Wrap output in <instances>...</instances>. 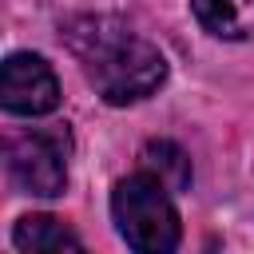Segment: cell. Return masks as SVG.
I'll list each match as a JSON object with an SVG mask.
<instances>
[{
  "mask_svg": "<svg viewBox=\"0 0 254 254\" xmlns=\"http://www.w3.org/2000/svg\"><path fill=\"white\" fill-rule=\"evenodd\" d=\"M60 40L79 64L83 79L111 107L147 99L167 79L163 52L111 12H79L60 24Z\"/></svg>",
  "mask_w": 254,
  "mask_h": 254,
  "instance_id": "obj_1",
  "label": "cell"
},
{
  "mask_svg": "<svg viewBox=\"0 0 254 254\" xmlns=\"http://www.w3.org/2000/svg\"><path fill=\"white\" fill-rule=\"evenodd\" d=\"M175 190L147 167L119 179L111 190V218L119 238L139 254H167L183 242V222L175 210Z\"/></svg>",
  "mask_w": 254,
  "mask_h": 254,
  "instance_id": "obj_2",
  "label": "cell"
},
{
  "mask_svg": "<svg viewBox=\"0 0 254 254\" xmlns=\"http://www.w3.org/2000/svg\"><path fill=\"white\" fill-rule=\"evenodd\" d=\"M67 155H71V135L64 123L12 131L4 139V167L12 187L36 198H56L67 190Z\"/></svg>",
  "mask_w": 254,
  "mask_h": 254,
  "instance_id": "obj_3",
  "label": "cell"
},
{
  "mask_svg": "<svg viewBox=\"0 0 254 254\" xmlns=\"http://www.w3.org/2000/svg\"><path fill=\"white\" fill-rule=\"evenodd\" d=\"M0 103L8 115H48L60 107V79L44 56L12 52L0 71Z\"/></svg>",
  "mask_w": 254,
  "mask_h": 254,
  "instance_id": "obj_4",
  "label": "cell"
},
{
  "mask_svg": "<svg viewBox=\"0 0 254 254\" xmlns=\"http://www.w3.org/2000/svg\"><path fill=\"white\" fill-rule=\"evenodd\" d=\"M190 12L218 40L254 36V0H190Z\"/></svg>",
  "mask_w": 254,
  "mask_h": 254,
  "instance_id": "obj_5",
  "label": "cell"
},
{
  "mask_svg": "<svg viewBox=\"0 0 254 254\" xmlns=\"http://www.w3.org/2000/svg\"><path fill=\"white\" fill-rule=\"evenodd\" d=\"M20 250H83V238L52 214H24L12 230Z\"/></svg>",
  "mask_w": 254,
  "mask_h": 254,
  "instance_id": "obj_6",
  "label": "cell"
},
{
  "mask_svg": "<svg viewBox=\"0 0 254 254\" xmlns=\"http://www.w3.org/2000/svg\"><path fill=\"white\" fill-rule=\"evenodd\" d=\"M139 163H143L147 171H155L171 190H187V187H190V159H187V151H183L179 143H171V139H151V143L139 151Z\"/></svg>",
  "mask_w": 254,
  "mask_h": 254,
  "instance_id": "obj_7",
  "label": "cell"
}]
</instances>
